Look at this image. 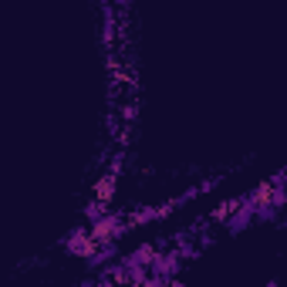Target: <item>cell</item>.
Segmentation results:
<instances>
[{
    "label": "cell",
    "mask_w": 287,
    "mask_h": 287,
    "mask_svg": "<svg viewBox=\"0 0 287 287\" xmlns=\"http://www.w3.org/2000/svg\"><path fill=\"white\" fill-rule=\"evenodd\" d=\"M65 247L71 250V253H78V257H85V260L102 257V253H105V247H98L95 240H91V233H88V230H75V233L65 240Z\"/></svg>",
    "instance_id": "6da1fadb"
},
{
    "label": "cell",
    "mask_w": 287,
    "mask_h": 287,
    "mask_svg": "<svg viewBox=\"0 0 287 287\" xmlns=\"http://www.w3.org/2000/svg\"><path fill=\"white\" fill-rule=\"evenodd\" d=\"M237 210H240V200H227V203H220V206L210 213V220H213V223H220V220H227L230 213H237Z\"/></svg>",
    "instance_id": "7a4b0ae2"
}]
</instances>
